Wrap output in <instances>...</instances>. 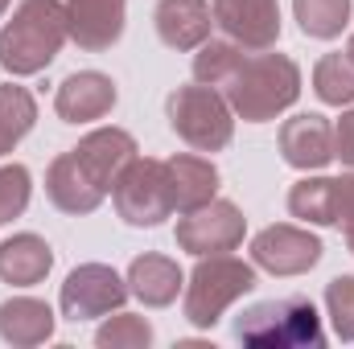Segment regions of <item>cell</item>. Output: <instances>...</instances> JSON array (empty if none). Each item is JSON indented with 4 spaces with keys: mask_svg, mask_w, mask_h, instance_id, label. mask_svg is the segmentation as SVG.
Wrapping results in <instances>:
<instances>
[{
    "mask_svg": "<svg viewBox=\"0 0 354 349\" xmlns=\"http://www.w3.org/2000/svg\"><path fill=\"white\" fill-rule=\"evenodd\" d=\"M66 37H71L66 4H58V0H21L12 21L0 29V66L8 74H37L58 58Z\"/></svg>",
    "mask_w": 354,
    "mask_h": 349,
    "instance_id": "cell-1",
    "label": "cell"
},
{
    "mask_svg": "<svg viewBox=\"0 0 354 349\" xmlns=\"http://www.w3.org/2000/svg\"><path fill=\"white\" fill-rule=\"evenodd\" d=\"M223 90H227V103H231V111L239 119L264 123V119H276L284 107L297 103L301 70L284 54H256V58L239 62V70L227 79Z\"/></svg>",
    "mask_w": 354,
    "mask_h": 349,
    "instance_id": "cell-2",
    "label": "cell"
},
{
    "mask_svg": "<svg viewBox=\"0 0 354 349\" xmlns=\"http://www.w3.org/2000/svg\"><path fill=\"white\" fill-rule=\"evenodd\" d=\"M235 337L256 349H322L326 329L305 296H284V300H264L248 308L235 325Z\"/></svg>",
    "mask_w": 354,
    "mask_h": 349,
    "instance_id": "cell-3",
    "label": "cell"
},
{
    "mask_svg": "<svg viewBox=\"0 0 354 349\" xmlns=\"http://www.w3.org/2000/svg\"><path fill=\"white\" fill-rule=\"evenodd\" d=\"M256 288V267L231 255H202L185 283V321L198 329L218 325V317Z\"/></svg>",
    "mask_w": 354,
    "mask_h": 349,
    "instance_id": "cell-4",
    "label": "cell"
},
{
    "mask_svg": "<svg viewBox=\"0 0 354 349\" xmlns=\"http://www.w3.org/2000/svg\"><path fill=\"white\" fill-rule=\"evenodd\" d=\"M169 123L174 132L198 152H218L231 144L235 132V115L231 103L214 87H177L169 94Z\"/></svg>",
    "mask_w": 354,
    "mask_h": 349,
    "instance_id": "cell-5",
    "label": "cell"
},
{
    "mask_svg": "<svg viewBox=\"0 0 354 349\" xmlns=\"http://www.w3.org/2000/svg\"><path fill=\"white\" fill-rule=\"evenodd\" d=\"M115 210L128 226H157L174 214L169 201V181H165V161L153 157H132L128 169L115 177L111 185Z\"/></svg>",
    "mask_w": 354,
    "mask_h": 349,
    "instance_id": "cell-6",
    "label": "cell"
},
{
    "mask_svg": "<svg viewBox=\"0 0 354 349\" xmlns=\"http://www.w3.org/2000/svg\"><path fill=\"white\" fill-rule=\"evenodd\" d=\"M243 230H248V222H243L239 206L210 197V201H202V206H194V210L181 214V222H177V247L189 251V255H198V259L202 255H227V251H235L243 243Z\"/></svg>",
    "mask_w": 354,
    "mask_h": 349,
    "instance_id": "cell-7",
    "label": "cell"
},
{
    "mask_svg": "<svg viewBox=\"0 0 354 349\" xmlns=\"http://www.w3.org/2000/svg\"><path fill=\"white\" fill-rule=\"evenodd\" d=\"M58 300H62V317H71V321H95V317L115 312L128 300V279H120L103 263H83V267H75L66 275Z\"/></svg>",
    "mask_w": 354,
    "mask_h": 349,
    "instance_id": "cell-8",
    "label": "cell"
},
{
    "mask_svg": "<svg viewBox=\"0 0 354 349\" xmlns=\"http://www.w3.org/2000/svg\"><path fill=\"white\" fill-rule=\"evenodd\" d=\"M252 259H256V267H264L272 275H301L322 259V239L301 230V226L280 222V226H268V230L256 235Z\"/></svg>",
    "mask_w": 354,
    "mask_h": 349,
    "instance_id": "cell-9",
    "label": "cell"
},
{
    "mask_svg": "<svg viewBox=\"0 0 354 349\" xmlns=\"http://www.w3.org/2000/svg\"><path fill=\"white\" fill-rule=\"evenodd\" d=\"M214 25L243 50H268L280 37V4L276 0H214Z\"/></svg>",
    "mask_w": 354,
    "mask_h": 349,
    "instance_id": "cell-10",
    "label": "cell"
},
{
    "mask_svg": "<svg viewBox=\"0 0 354 349\" xmlns=\"http://www.w3.org/2000/svg\"><path fill=\"white\" fill-rule=\"evenodd\" d=\"M75 152V161L83 165V173L103 189V193H111V185H115V177L128 169V161L136 157V140L124 132V128H99V132H91L79 140V148H71Z\"/></svg>",
    "mask_w": 354,
    "mask_h": 349,
    "instance_id": "cell-11",
    "label": "cell"
},
{
    "mask_svg": "<svg viewBox=\"0 0 354 349\" xmlns=\"http://www.w3.org/2000/svg\"><path fill=\"white\" fill-rule=\"evenodd\" d=\"M280 157L292 169H326L334 161V128L322 115H292L280 128Z\"/></svg>",
    "mask_w": 354,
    "mask_h": 349,
    "instance_id": "cell-12",
    "label": "cell"
},
{
    "mask_svg": "<svg viewBox=\"0 0 354 349\" xmlns=\"http://www.w3.org/2000/svg\"><path fill=\"white\" fill-rule=\"evenodd\" d=\"M124 8L128 0H66V25L79 50H107L124 33Z\"/></svg>",
    "mask_w": 354,
    "mask_h": 349,
    "instance_id": "cell-13",
    "label": "cell"
},
{
    "mask_svg": "<svg viewBox=\"0 0 354 349\" xmlns=\"http://www.w3.org/2000/svg\"><path fill=\"white\" fill-rule=\"evenodd\" d=\"M58 115L66 123H87V119H103L111 107H115V83L99 70H79L71 74L62 87H58V99H54Z\"/></svg>",
    "mask_w": 354,
    "mask_h": 349,
    "instance_id": "cell-14",
    "label": "cell"
},
{
    "mask_svg": "<svg viewBox=\"0 0 354 349\" xmlns=\"http://www.w3.org/2000/svg\"><path fill=\"white\" fill-rule=\"evenodd\" d=\"M210 4L206 0H161L157 4V33L169 50H198L210 41Z\"/></svg>",
    "mask_w": 354,
    "mask_h": 349,
    "instance_id": "cell-15",
    "label": "cell"
},
{
    "mask_svg": "<svg viewBox=\"0 0 354 349\" xmlns=\"http://www.w3.org/2000/svg\"><path fill=\"white\" fill-rule=\"evenodd\" d=\"M46 193L62 214H91L103 201V189L83 173V165L75 161V152H62L50 173H46Z\"/></svg>",
    "mask_w": 354,
    "mask_h": 349,
    "instance_id": "cell-16",
    "label": "cell"
},
{
    "mask_svg": "<svg viewBox=\"0 0 354 349\" xmlns=\"http://www.w3.org/2000/svg\"><path fill=\"white\" fill-rule=\"evenodd\" d=\"M50 267H54V251L37 235H12L0 243V279L4 283L33 288L50 275Z\"/></svg>",
    "mask_w": 354,
    "mask_h": 349,
    "instance_id": "cell-17",
    "label": "cell"
},
{
    "mask_svg": "<svg viewBox=\"0 0 354 349\" xmlns=\"http://www.w3.org/2000/svg\"><path fill=\"white\" fill-rule=\"evenodd\" d=\"M181 267L174 259H165V255H140V259H132L128 267V292L140 300V304H149V308H165V304H174L177 292H181Z\"/></svg>",
    "mask_w": 354,
    "mask_h": 349,
    "instance_id": "cell-18",
    "label": "cell"
},
{
    "mask_svg": "<svg viewBox=\"0 0 354 349\" xmlns=\"http://www.w3.org/2000/svg\"><path fill=\"white\" fill-rule=\"evenodd\" d=\"M165 181H169V201L174 210H194L218 193V169L202 157H174L165 161Z\"/></svg>",
    "mask_w": 354,
    "mask_h": 349,
    "instance_id": "cell-19",
    "label": "cell"
},
{
    "mask_svg": "<svg viewBox=\"0 0 354 349\" xmlns=\"http://www.w3.org/2000/svg\"><path fill=\"white\" fill-rule=\"evenodd\" d=\"M0 337L8 346H41L54 337V312L50 304L33 296H17L0 304Z\"/></svg>",
    "mask_w": 354,
    "mask_h": 349,
    "instance_id": "cell-20",
    "label": "cell"
},
{
    "mask_svg": "<svg viewBox=\"0 0 354 349\" xmlns=\"http://www.w3.org/2000/svg\"><path fill=\"white\" fill-rule=\"evenodd\" d=\"M33 119H37V103H33V94H29L25 87L4 83V87H0V157L12 152V148L29 136Z\"/></svg>",
    "mask_w": 354,
    "mask_h": 349,
    "instance_id": "cell-21",
    "label": "cell"
},
{
    "mask_svg": "<svg viewBox=\"0 0 354 349\" xmlns=\"http://www.w3.org/2000/svg\"><path fill=\"white\" fill-rule=\"evenodd\" d=\"M288 210L292 218L317 222V226H334V177H305L292 185L288 193Z\"/></svg>",
    "mask_w": 354,
    "mask_h": 349,
    "instance_id": "cell-22",
    "label": "cell"
},
{
    "mask_svg": "<svg viewBox=\"0 0 354 349\" xmlns=\"http://www.w3.org/2000/svg\"><path fill=\"white\" fill-rule=\"evenodd\" d=\"M292 12L301 21V33L305 37H338L351 21V0H292Z\"/></svg>",
    "mask_w": 354,
    "mask_h": 349,
    "instance_id": "cell-23",
    "label": "cell"
},
{
    "mask_svg": "<svg viewBox=\"0 0 354 349\" xmlns=\"http://www.w3.org/2000/svg\"><path fill=\"white\" fill-rule=\"evenodd\" d=\"M313 90L330 107L354 103V58L351 54H326L317 62V70H313Z\"/></svg>",
    "mask_w": 354,
    "mask_h": 349,
    "instance_id": "cell-24",
    "label": "cell"
},
{
    "mask_svg": "<svg viewBox=\"0 0 354 349\" xmlns=\"http://www.w3.org/2000/svg\"><path fill=\"white\" fill-rule=\"evenodd\" d=\"M243 62V46L235 41H202L198 58H194V79L202 87H227V79L239 70Z\"/></svg>",
    "mask_w": 354,
    "mask_h": 349,
    "instance_id": "cell-25",
    "label": "cell"
},
{
    "mask_svg": "<svg viewBox=\"0 0 354 349\" xmlns=\"http://www.w3.org/2000/svg\"><path fill=\"white\" fill-rule=\"evenodd\" d=\"M153 341V325L145 317H132V312H120L111 317L99 333H95V346L99 349H145Z\"/></svg>",
    "mask_w": 354,
    "mask_h": 349,
    "instance_id": "cell-26",
    "label": "cell"
},
{
    "mask_svg": "<svg viewBox=\"0 0 354 349\" xmlns=\"http://www.w3.org/2000/svg\"><path fill=\"white\" fill-rule=\"evenodd\" d=\"M29 206V169L25 165H0V222L21 218Z\"/></svg>",
    "mask_w": 354,
    "mask_h": 349,
    "instance_id": "cell-27",
    "label": "cell"
},
{
    "mask_svg": "<svg viewBox=\"0 0 354 349\" xmlns=\"http://www.w3.org/2000/svg\"><path fill=\"white\" fill-rule=\"evenodd\" d=\"M326 308H330L334 333L342 341H354V275H338L326 288Z\"/></svg>",
    "mask_w": 354,
    "mask_h": 349,
    "instance_id": "cell-28",
    "label": "cell"
},
{
    "mask_svg": "<svg viewBox=\"0 0 354 349\" xmlns=\"http://www.w3.org/2000/svg\"><path fill=\"white\" fill-rule=\"evenodd\" d=\"M334 226H354V173L334 177Z\"/></svg>",
    "mask_w": 354,
    "mask_h": 349,
    "instance_id": "cell-29",
    "label": "cell"
},
{
    "mask_svg": "<svg viewBox=\"0 0 354 349\" xmlns=\"http://www.w3.org/2000/svg\"><path fill=\"white\" fill-rule=\"evenodd\" d=\"M334 157H342L346 165H354V111H346L334 128Z\"/></svg>",
    "mask_w": 354,
    "mask_h": 349,
    "instance_id": "cell-30",
    "label": "cell"
},
{
    "mask_svg": "<svg viewBox=\"0 0 354 349\" xmlns=\"http://www.w3.org/2000/svg\"><path fill=\"white\" fill-rule=\"evenodd\" d=\"M346 247H351V251H354V226H351V230H346Z\"/></svg>",
    "mask_w": 354,
    "mask_h": 349,
    "instance_id": "cell-31",
    "label": "cell"
},
{
    "mask_svg": "<svg viewBox=\"0 0 354 349\" xmlns=\"http://www.w3.org/2000/svg\"><path fill=\"white\" fill-rule=\"evenodd\" d=\"M346 54H351V58H354V37H351V46H346Z\"/></svg>",
    "mask_w": 354,
    "mask_h": 349,
    "instance_id": "cell-32",
    "label": "cell"
},
{
    "mask_svg": "<svg viewBox=\"0 0 354 349\" xmlns=\"http://www.w3.org/2000/svg\"><path fill=\"white\" fill-rule=\"evenodd\" d=\"M4 8H8V0H0V17H4Z\"/></svg>",
    "mask_w": 354,
    "mask_h": 349,
    "instance_id": "cell-33",
    "label": "cell"
}]
</instances>
